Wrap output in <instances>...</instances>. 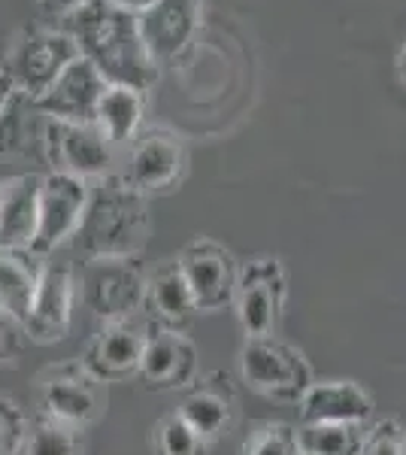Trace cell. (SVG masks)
<instances>
[{
  "instance_id": "cell-1",
  "label": "cell",
  "mask_w": 406,
  "mask_h": 455,
  "mask_svg": "<svg viewBox=\"0 0 406 455\" xmlns=\"http://www.w3.org/2000/svg\"><path fill=\"white\" fill-rule=\"evenodd\" d=\"M64 31L76 43L79 58H85L107 85L146 92L158 79V64L143 43L137 12L122 10L113 0H85L64 19Z\"/></svg>"
},
{
  "instance_id": "cell-2",
  "label": "cell",
  "mask_w": 406,
  "mask_h": 455,
  "mask_svg": "<svg viewBox=\"0 0 406 455\" xmlns=\"http://www.w3.org/2000/svg\"><path fill=\"white\" fill-rule=\"evenodd\" d=\"M152 234L146 195L131 188L119 173L88 182L85 212L73 234L83 259H134Z\"/></svg>"
},
{
  "instance_id": "cell-3",
  "label": "cell",
  "mask_w": 406,
  "mask_h": 455,
  "mask_svg": "<svg viewBox=\"0 0 406 455\" xmlns=\"http://www.w3.org/2000/svg\"><path fill=\"white\" fill-rule=\"evenodd\" d=\"M76 43H73V36L64 28L55 31V28L28 25L12 40L0 73L10 79L19 94L36 100L55 83L58 73L68 68L70 61H76Z\"/></svg>"
},
{
  "instance_id": "cell-4",
  "label": "cell",
  "mask_w": 406,
  "mask_h": 455,
  "mask_svg": "<svg viewBox=\"0 0 406 455\" xmlns=\"http://www.w3.org/2000/svg\"><path fill=\"white\" fill-rule=\"evenodd\" d=\"M76 295L100 322H124L146 300V276L134 259H88L76 274Z\"/></svg>"
},
{
  "instance_id": "cell-5",
  "label": "cell",
  "mask_w": 406,
  "mask_h": 455,
  "mask_svg": "<svg viewBox=\"0 0 406 455\" xmlns=\"http://www.w3.org/2000/svg\"><path fill=\"white\" fill-rule=\"evenodd\" d=\"M46 131L49 116L36 100L12 92L0 116V180L49 173Z\"/></svg>"
},
{
  "instance_id": "cell-6",
  "label": "cell",
  "mask_w": 406,
  "mask_h": 455,
  "mask_svg": "<svg viewBox=\"0 0 406 455\" xmlns=\"http://www.w3.org/2000/svg\"><path fill=\"white\" fill-rule=\"evenodd\" d=\"M240 371L255 392L270 395L276 401H300L313 386V371H309L306 358L273 337L246 340L240 352Z\"/></svg>"
},
{
  "instance_id": "cell-7",
  "label": "cell",
  "mask_w": 406,
  "mask_h": 455,
  "mask_svg": "<svg viewBox=\"0 0 406 455\" xmlns=\"http://www.w3.org/2000/svg\"><path fill=\"white\" fill-rule=\"evenodd\" d=\"M88 201V180L73 173L49 171L40 176V212H36V237L31 252L36 259H46L61 243L73 240L79 219Z\"/></svg>"
},
{
  "instance_id": "cell-8",
  "label": "cell",
  "mask_w": 406,
  "mask_h": 455,
  "mask_svg": "<svg viewBox=\"0 0 406 455\" xmlns=\"http://www.w3.org/2000/svg\"><path fill=\"white\" fill-rule=\"evenodd\" d=\"M46 152H49V171L73 173L88 182L113 173L115 164V146L103 137V131L94 122L49 119Z\"/></svg>"
},
{
  "instance_id": "cell-9",
  "label": "cell",
  "mask_w": 406,
  "mask_h": 455,
  "mask_svg": "<svg viewBox=\"0 0 406 455\" xmlns=\"http://www.w3.org/2000/svg\"><path fill=\"white\" fill-rule=\"evenodd\" d=\"M73 300H76V270L68 261L46 259L25 319V337L36 343H58L70 334Z\"/></svg>"
},
{
  "instance_id": "cell-10",
  "label": "cell",
  "mask_w": 406,
  "mask_h": 455,
  "mask_svg": "<svg viewBox=\"0 0 406 455\" xmlns=\"http://www.w3.org/2000/svg\"><path fill=\"white\" fill-rule=\"evenodd\" d=\"M179 270L186 276L191 298H195L197 310H221V307L234 304L237 295V267L227 249H221L212 240H195L191 246L182 249Z\"/></svg>"
},
{
  "instance_id": "cell-11",
  "label": "cell",
  "mask_w": 406,
  "mask_h": 455,
  "mask_svg": "<svg viewBox=\"0 0 406 455\" xmlns=\"http://www.w3.org/2000/svg\"><path fill=\"white\" fill-rule=\"evenodd\" d=\"M237 315L246 337H270L285 300V276L279 261L258 259L237 274Z\"/></svg>"
},
{
  "instance_id": "cell-12",
  "label": "cell",
  "mask_w": 406,
  "mask_h": 455,
  "mask_svg": "<svg viewBox=\"0 0 406 455\" xmlns=\"http://www.w3.org/2000/svg\"><path fill=\"white\" fill-rule=\"evenodd\" d=\"M40 407L46 419L79 431L103 413L100 383L92 373L83 371V364H76V368H58L43 379Z\"/></svg>"
},
{
  "instance_id": "cell-13",
  "label": "cell",
  "mask_w": 406,
  "mask_h": 455,
  "mask_svg": "<svg viewBox=\"0 0 406 455\" xmlns=\"http://www.w3.org/2000/svg\"><path fill=\"white\" fill-rule=\"evenodd\" d=\"M186 171V149L176 137L164 131H149L143 137H134L124 161V171L119 173L131 188L139 195L164 192L173 182H179Z\"/></svg>"
},
{
  "instance_id": "cell-14",
  "label": "cell",
  "mask_w": 406,
  "mask_h": 455,
  "mask_svg": "<svg viewBox=\"0 0 406 455\" xmlns=\"http://www.w3.org/2000/svg\"><path fill=\"white\" fill-rule=\"evenodd\" d=\"M201 10L203 0H155L149 10L139 12V34L155 64L186 52L201 21Z\"/></svg>"
},
{
  "instance_id": "cell-15",
  "label": "cell",
  "mask_w": 406,
  "mask_h": 455,
  "mask_svg": "<svg viewBox=\"0 0 406 455\" xmlns=\"http://www.w3.org/2000/svg\"><path fill=\"white\" fill-rule=\"evenodd\" d=\"M103 76L85 58H76L58 73L43 98H36V107L55 122H94V109L103 94Z\"/></svg>"
},
{
  "instance_id": "cell-16",
  "label": "cell",
  "mask_w": 406,
  "mask_h": 455,
  "mask_svg": "<svg viewBox=\"0 0 406 455\" xmlns=\"http://www.w3.org/2000/svg\"><path fill=\"white\" fill-rule=\"evenodd\" d=\"M146 334L137 325L124 322H107L103 331L88 343L83 355V371L92 373L98 383H119L134 377L143 358Z\"/></svg>"
},
{
  "instance_id": "cell-17",
  "label": "cell",
  "mask_w": 406,
  "mask_h": 455,
  "mask_svg": "<svg viewBox=\"0 0 406 455\" xmlns=\"http://www.w3.org/2000/svg\"><path fill=\"white\" fill-rule=\"evenodd\" d=\"M137 373L149 388H182L197 377V349L173 328L146 337Z\"/></svg>"
},
{
  "instance_id": "cell-18",
  "label": "cell",
  "mask_w": 406,
  "mask_h": 455,
  "mask_svg": "<svg viewBox=\"0 0 406 455\" xmlns=\"http://www.w3.org/2000/svg\"><path fill=\"white\" fill-rule=\"evenodd\" d=\"M370 395L355 383H313L300 398L304 425H364L370 419Z\"/></svg>"
},
{
  "instance_id": "cell-19",
  "label": "cell",
  "mask_w": 406,
  "mask_h": 455,
  "mask_svg": "<svg viewBox=\"0 0 406 455\" xmlns=\"http://www.w3.org/2000/svg\"><path fill=\"white\" fill-rule=\"evenodd\" d=\"M40 212V176L0 180V249H31Z\"/></svg>"
},
{
  "instance_id": "cell-20",
  "label": "cell",
  "mask_w": 406,
  "mask_h": 455,
  "mask_svg": "<svg viewBox=\"0 0 406 455\" xmlns=\"http://www.w3.org/2000/svg\"><path fill=\"white\" fill-rule=\"evenodd\" d=\"M43 259L31 249H0V310L25 325Z\"/></svg>"
},
{
  "instance_id": "cell-21",
  "label": "cell",
  "mask_w": 406,
  "mask_h": 455,
  "mask_svg": "<svg viewBox=\"0 0 406 455\" xmlns=\"http://www.w3.org/2000/svg\"><path fill=\"white\" fill-rule=\"evenodd\" d=\"M146 307L155 313V319L161 322L164 328H179L186 325L191 315L197 313V304L191 298V289L182 276L179 264L170 261L161 264L158 270L152 274V280H146Z\"/></svg>"
},
{
  "instance_id": "cell-22",
  "label": "cell",
  "mask_w": 406,
  "mask_h": 455,
  "mask_svg": "<svg viewBox=\"0 0 406 455\" xmlns=\"http://www.w3.org/2000/svg\"><path fill=\"white\" fill-rule=\"evenodd\" d=\"M143 122V92L128 85H107L94 109V124L113 146L131 143Z\"/></svg>"
},
{
  "instance_id": "cell-23",
  "label": "cell",
  "mask_w": 406,
  "mask_h": 455,
  "mask_svg": "<svg viewBox=\"0 0 406 455\" xmlns=\"http://www.w3.org/2000/svg\"><path fill=\"white\" fill-rule=\"evenodd\" d=\"M179 416L186 419V425L195 431L201 440H216L231 428L234 419V407L231 401L221 392H212V388H195L179 407Z\"/></svg>"
},
{
  "instance_id": "cell-24",
  "label": "cell",
  "mask_w": 406,
  "mask_h": 455,
  "mask_svg": "<svg viewBox=\"0 0 406 455\" xmlns=\"http://www.w3.org/2000/svg\"><path fill=\"white\" fill-rule=\"evenodd\" d=\"M298 437L306 455H361L367 435L361 425H304Z\"/></svg>"
},
{
  "instance_id": "cell-25",
  "label": "cell",
  "mask_w": 406,
  "mask_h": 455,
  "mask_svg": "<svg viewBox=\"0 0 406 455\" xmlns=\"http://www.w3.org/2000/svg\"><path fill=\"white\" fill-rule=\"evenodd\" d=\"M21 455H79V435L68 425L40 416L34 425H28Z\"/></svg>"
},
{
  "instance_id": "cell-26",
  "label": "cell",
  "mask_w": 406,
  "mask_h": 455,
  "mask_svg": "<svg viewBox=\"0 0 406 455\" xmlns=\"http://www.w3.org/2000/svg\"><path fill=\"white\" fill-rule=\"evenodd\" d=\"M155 455H206V440L197 437L179 413H173L155 428Z\"/></svg>"
},
{
  "instance_id": "cell-27",
  "label": "cell",
  "mask_w": 406,
  "mask_h": 455,
  "mask_svg": "<svg viewBox=\"0 0 406 455\" xmlns=\"http://www.w3.org/2000/svg\"><path fill=\"white\" fill-rule=\"evenodd\" d=\"M243 455H300V437L291 425H261V428L249 435Z\"/></svg>"
},
{
  "instance_id": "cell-28",
  "label": "cell",
  "mask_w": 406,
  "mask_h": 455,
  "mask_svg": "<svg viewBox=\"0 0 406 455\" xmlns=\"http://www.w3.org/2000/svg\"><path fill=\"white\" fill-rule=\"evenodd\" d=\"M28 422L25 413L19 410V403L6 395H0V455H16L21 452L28 435Z\"/></svg>"
},
{
  "instance_id": "cell-29",
  "label": "cell",
  "mask_w": 406,
  "mask_h": 455,
  "mask_svg": "<svg viewBox=\"0 0 406 455\" xmlns=\"http://www.w3.org/2000/svg\"><path fill=\"white\" fill-rule=\"evenodd\" d=\"M361 455H406V437L397 422H379L370 435L364 437V452Z\"/></svg>"
},
{
  "instance_id": "cell-30",
  "label": "cell",
  "mask_w": 406,
  "mask_h": 455,
  "mask_svg": "<svg viewBox=\"0 0 406 455\" xmlns=\"http://www.w3.org/2000/svg\"><path fill=\"white\" fill-rule=\"evenodd\" d=\"M21 337H25V328L12 315L0 310V368H6V364H12L19 358Z\"/></svg>"
},
{
  "instance_id": "cell-31",
  "label": "cell",
  "mask_w": 406,
  "mask_h": 455,
  "mask_svg": "<svg viewBox=\"0 0 406 455\" xmlns=\"http://www.w3.org/2000/svg\"><path fill=\"white\" fill-rule=\"evenodd\" d=\"M85 0H36V6L43 10V16L49 19H68L73 10H79Z\"/></svg>"
},
{
  "instance_id": "cell-32",
  "label": "cell",
  "mask_w": 406,
  "mask_h": 455,
  "mask_svg": "<svg viewBox=\"0 0 406 455\" xmlns=\"http://www.w3.org/2000/svg\"><path fill=\"white\" fill-rule=\"evenodd\" d=\"M115 6H122V10H128V12H143V10H149V6L155 4V0H113Z\"/></svg>"
},
{
  "instance_id": "cell-33",
  "label": "cell",
  "mask_w": 406,
  "mask_h": 455,
  "mask_svg": "<svg viewBox=\"0 0 406 455\" xmlns=\"http://www.w3.org/2000/svg\"><path fill=\"white\" fill-rule=\"evenodd\" d=\"M12 92H16V88H12L10 79H6L4 73H0V116H4V107H6V100L12 98Z\"/></svg>"
},
{
  "instance_id": "cell-34",
  "label": "cell",
  "mask_w": 406,
  "mask_h": 455,
  "mask_svg": "<svg viewBox=\"0 0 406 455\" xmlns=\"http://www.w3.org/2000/svg\"><path fill=\"white\" fill-rule=\"evenodd\" d=\"M397 76H401V83L406 85V43H403L401 55H397Z\"/></svg>"
},
{
  "instance_id": "cell-35",
  "label": "cell",
  "mask_w": 406,
  "mask_h": 455,
  "mask_svg": "<svg viewBox=\"0 0 406 455\" xmlns=\"http://www.w3.org/2000/svg\"><path fill=\"white\" fill-rule=\"evenodd\" d=\"M300 455H306V452H300Z\"/></svg>"
},
{
  "instance_id": "cell-36",
  "label": "cell",
  "mask_w": 406,
  "mask_h": 455,
  "mask_svg": "<svg viewBox=\"0 0 406 455\" xmlns=\"http://www.w3.org/2000/svg\"><path fill=\"white\" fill-rule=\"evenodd\" d=\"M16 455H21V452H16Z\"/></svg>"
}]
</instances>
